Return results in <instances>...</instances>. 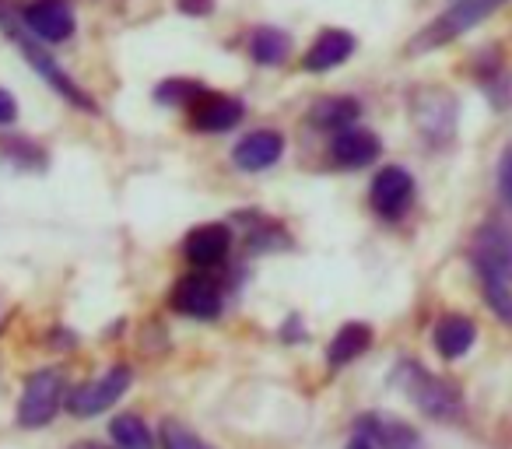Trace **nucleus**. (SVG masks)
<instances>
[{"instance_id":"29","label":"nucleus","mask_w":512,"mask_h":449,"mask_svg":"<svg viewBox=\"0 0 512 449\" xmlns=\"http://www.w3.org/2000/svg\"><path fill=\"white\" fill-rule=\"evenodd\" d=\"M74 449H109V446H102V442H78Z\"/></svg>"},{"instance_id":"19","label":"nucleus","mask_w":512,"mask_h":449,"mask_svg":"<svg viewBox=\"0 0 512 449\" xmlns=\"http://www.w3.org/2000/svg\"><path fill=\"white\" fill-rule=\"evenodd\" d=\"M249 57L260 67H278L292 57V36L285 29H274V25H264L249 36Z\"/></svg>"},{"instance_id":"18","label":"nucleus","mask_w":512,"mask_h":449,"mask_svg":"<svg viewBox=\"0 0 512 449\" xmlns=\"http://www.w3.org/2000/svg\"><path fill=\"white\" fill-rule=\"evenodd\" d=\"M358 428H362V432H369L372 439H376V446H379V449H421L418 432H414L411 425H404V421L365 414V418L358 421Z\"/></svg>"},{"instance_id":"5","label":"nucleus","mask_w":512,"mask_h":449,"mask_svg":"<svg viewBox=\"0 0 512 449\" xmlns=\"http://www.w3.org/2000/svg\"><path fill=\"white\" fill-rule=\"evenodd\" d=\"M130 383H134V372H130L127 365H113V369H106L99 379H92V383H81L78 390L67 397V411H71L74 418H95V414L109 411V407L130 390Z\"/></svg>"},{"instance_id":"2","label":"nucleus","mask_w":512,"mask_h":449,"mask_svg":"<svg viewBox=\"0 0 512 449\" xmlns=\"http://www.w3.org/2000/svg\"><path fill=\"white\" fill-rule=\"evenodd\" d=\"M393 383H397L428 418H439V421L460 418V411H463L460 390L449 386L446 379L432 376L428 369H421L418 362H400L397 372H393Z\"/></svg>"},{"instance_id":"28","label":"nucleus","mask_w":512,"mask_h":449,"mask_svg":"<svg viewBox=\"0 0 512 449\" xmlns=\"http://www.w3.org/2000/svg\"><path fill=\"white\" fill-rule=\"evenodd\" d=\"M348 449H376V439H372V435H369V432H362V428H358V432H355V435H351Z\"/></svg>"},{"instance_id":"17","label":"nucleus","mask_w":512,"mask_h":449,"mask_svg":"<svg viewBox=\"0 0 512 449\" xmlns=\"http://www.w3.org/2000/svg\"><path fill=\"white\" fill-rule=\"evenodd\" d=\"M474 337H477V330L467 316H442V320L435 323V351H439L442 358H449V362L467 355Z\"/></svg>"},{"instance_id":"11","label":"nucleus","mask_w":512,"mask_h":449,"mask_svg":"<svg viewBox=\"0 0 512 449\" xmlns=\"http://www.w3.org/2000/svg\"><path fill=\"white\" fill-rule=\"evenodd\" d=\"M414 123H418V130L432 144L449 141L456 123V102L446 92H439V88H428V92H421L414 99Z\"/></svg>"},{"instance_id":"25","label":"nucleus","mask_w":512,"mask_h":449,"mask_svg":"<svg viewBox=\"0 0 512 449\" xmlns=\"http://www.w3.org/2000/svg\"><path fill=\"white\" fill-rule=\"evenodd\" d=\"M176 8L186 18H207L214 11V0H176Z\"/></svg>"},{"instance_id":"7","label":"nucleus","mask_w":512,"mask_h":449,"mask_svg":"<svg viewBox=\"0 0 512 449\" xmlns=\"http://www.w3.org/2000/svg\"><path fill=\"white\" fill-rule=\"evenodd\" d=\"M172 309L190 320H214L221 313V288L211 274L197 271V274H186L183 281H176L172 288Z\"/></svg>"},{"instance_id":"12","label":"nucleus","mask_w":512,"mask_h":449,"mask_svg":"<svg viewBox=\"0 0 512 449\" xmlns=\"http://www.w3.org/2000/svg\"><path fill=\"white\" fill-rule=\"evenodd\" d=\"M281 155H285V137H281L278 130H253V134H246L232 148V162L239 165L242 172L271 169Z\"/></svg>"},{"instance_id":"26","label":"nucleus","mask_w":512,"mask_h":449,"mask_svg":"<svg viewBox=\"0 0 512 449\" xmlns=\"http://www.w3.org/2000/svg\"><path fill=\"white\" fill-rule=\"evenodd\" d=\"M18 120V102L8 88H0V127H8V123Z\"/></svg>"},{"instance_id":"8","label":"nucleus","mask_w":512,"mask_h":449,"mask_svg":"<svg viewBox=\"0 0 512 449\" xmlns=\"http://www.w3.org/2000/svg\"><path fill=\"white\" fill-rule=\"evenodd\" d=\"M411 197H414V179L407 169L400 165H386V169L376 172L372 179V190H369V200H372V211L383 214V218H400V214L411 207Z\"/></svg>"},{"instance_id":"24","label":"nucleus","mask_w":512,"mask_h":449,"mask_svg":"<svg viewBox=\"0 0 512 449\" xmlns=\"http://www.w3.org/2000/svg\"><path fill=\"white\" fill-rule=\"evenodd\" d=\"M162 449H214L207 446L200 435H193L186 425H179V421H162Z\"/></svg>"},{"instance_id":"10","label":"nucleus","mask_w":512,"mask_h":449,"mask_svg":"<svg viewBox=\"0 0 512 449\" xmlns=\"http://www.w3.org/2000/svg\"><path fill=\"white\" fill-rule=\"evenodd\" d=\"M232 250V229L221 225V221H211V225H197L190 236L183 239V257L190 260L197 271H211V267H221Z\"/></svg>"},{"instance_id":"13","label":"nucleus","mask_w":512,"mask_h":449,"mask_svg":"<svg viewBox=\"0 0 512 449\" xmlns=\"http://www.w3.org/2000/svg\"><path fill=\"white\" fill-rule=\"evenodd\" d=\"M351 53H355V36L348 29H323L302 57V67L309 74H327L341 67L344 60H351Z\"/></svg>"},{"instance_id":"15","label":"nucleus","mask_w":512,"mask_h":449,"mask_svg":"<svg viewBox=\"0 0 512 449\" xmlns=\"http://www.w3.org/2000/svg\"><path fill=\"white\" fill-rule=\"evenodd\" d=\"M379 137L369 134V130H341L334 134V144H330V162L337 169H362V165H372L379 158Z\"/></svg>"},{"instance_id":"21","label":"nucleus","mask_w":512,"mask_h":449,"mask_svg":"<svg viewBox=\"0 0 512 449\" xmlns=\"http://www.w3.org/2000/svg\"><path fill=\"white\" fill-rule=\"evenodd\" d=\"M474 271H477V278H481V295H484V302L491 306V313H495L502 323H512V288H509V281L498 278L495 271H488V267H481V264H474Z\"/></svg>"},{"instance_id":"16","label":"nucleus","mask_w":512,"mask_h":449,"mask_svg":"<svg viewBox=\"0 0 512 449\" xmlns=\"http://www.w3.org/2000/svg\"><path fill=\"white\" fill-rule=\"evenodd\" d=\"M358 116H362V106H358V99H348V95H337V99H320L313 109H309V123H313L316 130H327V134L351 130Z\"/></svg>"},{"instance_id":"3","label":"nucleus","mask_w":512,"mask_h":449,"mask_svg":"<svg viewBox=\"0 0 512 449\" xmlns=\"http://www.w3.org/2000/svg\"><path fill=\"white\" fill-rule=\"evenodd\" d=\"M502 4H509V0H453L432 25H425V29L414 36L411 53H428V50H439V46L453 43L456 36H463V32H470L474 25H481L488 15H495Z\"/></svg>"},{"instance_id":"9","label":"nucleus","mask_w":512,"mask_h":449,"mask_svg":"<svg viewBox=\"0 0 512 449\" xmlns=\"http://www.w3.org/2000/svg\"><path fill=\"white\" fill-rule=\"evenodd\" d=\"M186 113H190V127L200 130V134H225V130L239 127L246 109H242V102L232 99V95H221L207 88Z\"/></svg>"},{"instance_id":"6","label":"nucleus","mask_w":512,"mask_h":449,"mask_svg":"<svg viewBox=\"0 0 512 449\" xmlns=\"http://www.w3.org/2000/svg\"><path fill=\"white\" fill-rule=\"evenodd\" d=\"M22 25L39 43H67L78 29V18L67 0H32L22 8Z\"/></svg>"},{"instance_id":"4","label":"nucleus","mask_w":512,"mask_h":449,"mask_svg":"<svg viewBox=\"0 0 512 449\" xmlns=\"http://www.w3.org/2000/svg\"><path fill=\"white\" fill-rule=\"evenodd\" d=\"M67 393V379L60 369H39L29 376L18 400V425L22 428H43L46 421H53V414L60 411Z\"/></svg>"},{"instance_id":"1","label":"nucleus","mask_w":512,"mask_h":449,"mask_svg":"<svg viewBox=\"0 0 512 449\" xmlns=\"http://www.w3.org/2000/svg\"><path fill=\"white\" fill-rule=\"evenodd\" d=\"M0 29H4V36L11 39V43L18 46V53H22L25 60L32 64V71L39 74V78L46 81V85L53 88V92H60L64 95L71 106H78V109H88V113H95V102H92V95L85 92V88L78 85V81L71 78V74L64 71V67L57 64V60L50 57V53L43 50V43H39L36 36H25V25H22V18H15L8 8H0Z\"/></svg>"},{"instance_id":"23","label":"nucleus","mask_w":512,"mask_h":449,"mask_svg":"<svg viewBox=\"0 0 512 449\" xmlns=\"http://www.w3.org/2000/svg\"><path fill=\"white\" fill-rule=\"evenodd\" d=\"M204 92H207V88L200 85V81L169 78V81H162V85L155 88V102H162V106H183V109H190L193 102H197Z\"/></svg>"},{"instance_id":"14","label":"nucleus","mask_w":512,"mask_h":449,"mask_svg":"<svg viewBox=\"0 0 512 449\" xmlns=\"http://www.w3.org/2000/svg\"><path fill=\"white\" fill-rule=\"evenodd\" d=\"M474 264L495 271L512 285V232L505 225H484L474 243Z\"/></svg>"},{"instance_id":"22","label":"nucleus","mask_w":512,"mask_h":449,"mask_svg":"<svg viewBox=\"0 0 512 449\" xmlns=\"http://www.w3.org/2000/svg\"><path fill=\"white\" fill-rule=\"evenodd\" d=\"M109 432H113L120 449H155V435H151V428L137 414H116Z\"/></svg>"},{"instance_id":"27","label":"nucleus","mask_w":512,"mask_h":449,"mask_svg":"<svg viewBox=\"0 0 512 449\" xmlns=\"http://www.w3.org/2000/svg\"><path fill=\"white\" fill-rule=\"evenodd\" d=\"M498 190H502L505 204H512V151L502 158V169H498Z\"/></svg>"},{"instance_id":"20","label":"nucleus","mask_w":512,"mask_h":449,"mask_svg":"<svg viewBox=\"0 0 512 449\" xmlns=\"http://www.w3.org/2000/svg\"><path fill=\"white\" fill-rule=\"evenodd\" d=\"M369 344H372V330L365 327V323H344V327L334 334V341H330L327 362L334 365V369L351 365L358 355H365V351H369Z\"/></svg>"}]
</instances>
